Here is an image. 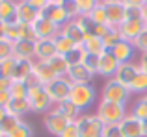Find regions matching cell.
<instances>
[{"label":"cell","mask_w":147,"mask_h":137,"mask_svg":"<svg viewBox=\"0 0 147 137\" xmlns=\"http://www.w3.org/2000/svg\"><path fill=\"white\" fill-rule=\"evenodd\" d=\"M69 100L82 113H86L97 100V89L93 87V83H73Z\"/></svg>","instance_id":"1"},{"label":"cell","mask_w":147,"mask_h":137,"mask_svg":"<svg viewBox=\"0 0 147 137\" xmlns=\"http://www.w3.org/2000/svg\"><path fill=\"white\" fill-rule=\"evenodd\" d=\"M132 98L129 85L121 83L117 78H112L104 82V87L100 91V100H108V102H115V104H123L127 106Z\"/></svg>","instance_id":"2"},{"label":"cell","mask_w":147,"mask_h":137,"mask_svg":"<svg viewBox=\"0 0 147 137\" xmlns=\"http://www.w3.org/2000/svg\"><path fill=\"white\" fill-rule=\"evenodd\" d=\"M95 115L99 117V120L104 124V126H108V124H119L127 115H129V109H127V106H123V104L100 100L97 104Z\"/></svg>","instance_id":"3"},{"label":"cell","mask_w":147,"mask_h":137,"mask_svg":"<svg viewBox=\"0 0 147 137\" xmlns=\"http://www.w3.org/2000/svg\"><path fill=\"white\" fill-rule=\"evenodd\" d=\"M28 102H30V108H32V113H49L50 109L54 108V102L50 98V94L47 93V87L45 85H34L28 89Z\"/></svg>","instance_id":"4"},{"label":"cell","mask_w":147,"mask_h":137,"mask_svg":"<svg viewBox=\"0 0 147 137\" xmlns=\"http://www.w3.org/2000/svg\"><path fill=\"white\" fill-rule=\"evenodd\" d=\"M76 128H78V137H102L104 124L99 120V117L91 115V113H82L78 119L75 120Z\"/></svg>","instance_id":"5"},{"label":"cell","mask_w":147,"mask_h":137,"mask_svg":"<svg viewBox=\"0 0 147 137\" xmlns=\"http://www.w3.org/2000/svg\"><path fill=\"white\" fill-rule=\"evenodd\" d=\"M45 87H47V93L50 94L54 106H56L58 102L67 100V98H69L73 83H71V80H69L67 76H56V78H54L50 83H47Z\"/></svg>","instance_id":"6"},{"label":"cell","mask_w":147,"mask_h":137,"mask_svg":"<svg viewBox=\"0 0 147 137\" xmlns=\"http://www.w3.org/2000/svg\"><path fill=\"white\" fill-rule=\"evenodd\" d=\"M69 124H71V120H69L67 117H63L60 111H56L54 108L50 109L49 113H45V115H43V126H45V130H47L50 135H54V137H60Z\"/></svg>","instance_id":"7"},{"label":"cell","mask_w":147,"mask_h":137,"mask_svg":"<svg viewBox=\"0 0 147 137\" xmlns=\"http://www.w3.org/2000/svg\"><path fill=\"white\" fill-rule=\"evenodd\" d=\"M104 7V13H106L108 24L110 26H121L125 22V13H127V6L121 0H100Z\"/></svg>","instance_id":"8"},{"label":"cell","mask_w":147,"mask_h":137,"mask_svg":"<svg viewBox=\"0 0 147 137\" xmlns=\"http://www.w3.org/2000/svg\"><path fill=\"white\" fill-rule=\"evenodd\" d=\"M39 19H47V21L54 22V24L60 26V28L67 21H71V19H69V15L65 13V9L61 7V4H52V2H49L47 6L39 11Z\"/></svg>","instance_id":"9"},{"label":"cell","mask_w":147,"mask_h":137,"mask_svg":"<svg viewBox=\"0 0 147 137\" xmlns=\"http://www.w3.org/2000/svg\"><path fill=\"white\" fill-rule=\"evenodd\" d=\"M117 68H119V61L114 58V54H112L110 50H106L104 54H100L97 76H100V78H104V80H112V78H115V74H117Z\"/></svg>","instance_id":"10"},{"label":"cell","mask_w":147,"mask_h":137,"mask_svg":"<svg viewBox=\"0 0 147 137\" xmlns=\"http://www.w3.org/2000/svg\"><path fill=\"white\" fill-rule=\"evenodd\" d=\"M60 32L63 33L65 37H69V39H71L76 47H82L84 41H86V32L82 30L78 19H71V21H67L63 26H61Z\"/></svg>","instance_id":"11"},{"label":"cell","mask_w":147,"mask_h":137,"mask_svg":"<svg viewBox=\"0 0 147 137\" xmlns=\"http://www.w3.org/2000/svg\"><path fill=\"white\" fill-rule=\"evenodd\" d=\"M119 128H121V132H123L125 137H145V134H144V120L136 119V117L130 115V113L119 122Z\"/></svg>","instance_id":"12"},{"label":"cell","mask_w":147,"mask_h":137,"mask_svg":"<svg viewBox=\"0 0 147 137\" xmlns=\"http://www.w3.org/2000/svg\"><path fill=\"white\" fill-rule=\"evenodd\" d=\"M147 28L145 22L142 19H134V21H125L121 26H119V32H121L123 41H129V43H134L138 35Z\"/></svg>","instance_id":"13"},{"label":"cell","mask_w":147,"mask_h":137,"mask_svg":"<svg viewBox=\"0 0 147 137\" xmlns=\"http://www.w3.org/2000/svg\"><path fill=\"white\" fill-rule=\"evenodd\" d=\"M17 21L21 24H32L39 21V9L32 7L26 0H19L17 2Z\"/></svg>","instance_id":"14"},{"label":"cell","mask_w":147,"mask_h":137,"mask_svg":"<svg viewBox=\"0 0 147 137\" xmlns=\"http://www.w3.org/2000/svg\"><path fill=\"white\" fill-rule=\"evenodd\" d=\"M34 30L37 33V41L39 39H54V37L60 35V26H56L54 22L47 21V19H39V21L34 22Z\"/></svg>","instance_id":"15"},{"label":"cell","mask_w":147,"mask_h":137,"mask_svg":"<svg viewBox=\"0 0 147 137\" xmlns=\"http://www.w3.org/2000/svg\"><path fill=\"white\" fill-rule=\"evenodd\" d=\"M110 52L114 54V58L119 61V65L134 61V56H136V48H134V45L129 43V41H121V43L115 45Z\"/></svg>","instance_id":"16"},{"label":"cell","mask_w":147,"mask_h":137,"mask_svg":"<svg viewBox=\"0 0 147 137\" xmlns=\"http://www.w3.org/2000/svg\"><path fill=\"white\" fill-rule=\"evenodd\" d=\"M56 52V45L54 39H39L36 41V61H49L50 58H54Z\"/></svg>","instance_id":"17"},{"label":"cell","mask_w":147,"mask_h":137,"mask_svg":"<svg viewBox=\"0 0 147 137\" xmlns=\"http://www.w3.org/2000/svg\"><path fill=\"white\" fill-rule=\"evenodd\" d=\"M140 70H142V68H140V65H138V61L123 63V65H119L115 78H117L121 83H125V85H130V83H132V80L136 78V74Z\"/></svg>","instance_id":"18"},{"label":"cell","mask_w":147,"mask_h":137,"mask_svg":"<svg viewBox=\"0 0 147 137\" xmlns=\"http://www.w3.org/2000/svg\"><path fill=\"white\" fill-rule=\"evenodd\" d=\"M93 76L95 74H91L82 63L69 67V70H67V78L71 80V83H91L93 82Z\"/></svg>","instance_id":"19"},{"label":"cell","mask_w":147,"mask_h":137,"mask_svg":"<svg viewBox=\"0 0 147 137\" xmlns=\"http://www.w3.org/2000/svg\"><path fill=\"white\" fill-rule=\"evenodd\" d=\"M6 109H7L9 115H15V117H19V119H22L24 115L32 113V108H30L28 98H11L9 104L6 106Z\"/></svg>","instance_id":"20"},{"label":"cell","mask_w":147,"mask_h":137,"mask_svg":"<svg viewBox=\"0 0 147 137\" xmlns=\"http://www.w3.org/2000/svg\"><path fill=\"white\" fill-rule=\"evenodd\" d=\"M34 76L39 80L41 85H47V83H50L56 78V72L52 70V67L47 61H36V65H34Z\"/></svg>","instance_id":"21"},{"label":"cell","mask_w":147,"mask_h":137,"mask_svg":"<svg viewBox=\"0 0 147 137\" xmlns=\"http://www.w3.org/2000/svg\"><path fill=\"white\" fill-rule=\"evenodd\" d=\"M13 48H15V59H34L36 58V43L32 41H17L13 43Z\"/></svg>","instance_id":"22"},{"label":"cell","mask_w":147,"mask_h":137,"mask_svg":"<svg viewBox=\"0 0 147 137\" xmlns=\"http://www.w3.org/2000/svg\"><path fill=\"white\" fill-rule=\"evenodd\" d=\"M0 21L11 24L17 21V0H2L0 4Z\"/></svg>","instance_id":"23"},{"label":"cell","mask_w":147,"mask_h":137,"mask_svg":"<svg viewBox=\"0 0 147 137\" xmlns=\"http://www.w3.org/2000/svg\"><path fill=\"white\" fill-rule=\"evenodd\" d=\"M54 109H56V111H60L63 117H67V119L71 120V122H75V120L78 119L80 115H82V111H80V109L76 108V106L73 104L71 100H69V98H67V100H61V102H58V104L54 106Z\"/></svg>","instance_id":"24"},{"label":"cell","mask_w":147,"mask_h":137,"mask_svg":"<svg viewBox=\"0 0 147 137\" xmlns=\"http://www.w3.org/2000/svg\"><path fill=\"white\" fill-rule=\"evenodd\" d=\"M34 65H36V59H17V63H15V76H13V80H21V82H24V80L34 72Z\"/></svg>","instance_id":"25"},{"label":"cell","mask_w":147,"mask_h":137,"mask_svg":"<svg viewBox=\"0 0 147 137\" xmlns=\"http://www.w3.org/2000/svg\"><path fill=\"white\" fill-rule=\"evenodd\" d=\"M84 50L86 52H90V54H104L106 52V47H104V41L100 39V37L97 35H86V41H84Z\"/></svg>","instance_id":"26"},{"label":"cell","mask_w":147,"mask_h":137,"mask_svg":"<svg viewBox=\"0 0 147 137\" xmlns=\"http://www.w3.org/2000/svg\"><path fill=\"white\" fill-rule=\"evenodd\" d=\"M130 93H132V96L136 94V96H144V94H147V74L144 70H140L136 74V78L132 80V83L129 85Z\"/></svg>","instance_id":"27"},{"label":"cell","mask_w":147,"mask_h":137,"mask_svg":"<svg viewBox=\"0 0 147 137\" xmlns=\"http://www.w3.org/2000/svg\"><path fill=\"white\" fill-rule=\"evenodd\" d=\"M130 115H134L136 119L140 120H145L147 119V94H144V96H138L136 100H134L132 108H130Z\"/></svg>","instance_id":"28"},{"label":"cell","mask_w":147,"mask_h":137,"mask_svg":"<svg viewBox=\"0 0 147 137\" xmlns=\"http://www.w3.org/2000/svg\"><path fill=\"white\" fill-rule=\"evenodd\" d=\"M102 41H104V47H106V50H112L115 45L121 43L123 37H121V32H119L117 26H110V28H108V32H106V35L102 37Z\"/></svg>","instance_id":"29"},{"label":"cell","mask_w":147,"mask_h":137,"mask_svg":"<svg viewBox=\"0 0 147 137\" xmlns=\"http://www.w3.org/2000/svg\"><path fill=\"white\" fill-rule=\"evenodd\" d=\"M54 45H56V52H58L60 56L69 54V52H71L73 48L76 47V45L73 43V41L69 39V37H65L61 32H60V35H58V37H54Z\"/></svg>","instance_id":"30"},{"label":"cell","mask_w":147,"mask_h":137,"mask_svg":"<svg viewBox=\"0 0 147 137\" xmlns=\"http://www.w3.org/2000/svg\"><path fill=\"white\" fill-rule=\"evenodd\" d=\"M47 63H49L50 67H52V70L56 72V76H67V70H69V63L65 61V58H63V56L56 54L54 58H50Z\"/></svg>","instance_id":"31"},{"label":"cell","mask_w":147,"mask_h":137,"mask_svg":"<svg viewBox=\"0 0 147 137\" xmlns=\"http://www.w3.org/2000/svg\"><path fill=\"white\" fill-rule=\"evenodd\" d=\"M21 120H22V119H19V117L9 115V113H7V117L2 120V122H0V132H2V135H4V137H7V135L11 134V132L15 130V128L19 126V124H21Z\"/></svg>","instance_id":"32"},{"label":"cell","mask_w":147,"mask_h":137,"mask_svg":"<svg viewBox=\"0 0 147 137\" xmlns=\"http://www.w3.org/2000/svg\"><path fill=\"white\" fill-rule=\"evenodd\" d=\"M9 94L11 98H26L28 96V85L21 80H13L9 87Z\"/></svg>","instance_id":"33"},{"label":"cell","mask_w":147,"mask_h":137,"mask_svg":"<svg viewBox=\"0 0 147 137\" xmlns=\"http://www.w3.org/2000/svg\"><path fill=\"white\" fill-rule=\"evenodd\" d=\"M6 39H9L11 43H17L22 39V24L21 22H11L6 26Z\"/></svg>","instance_id":"34"},{"label":"cell","mask_w":147,"mask_h":137,"mask_svg":"<svg viewBox=\"0 0 147 137\" xmlns=\"http://www.w3.org/2000/svg\"><path fill=\"white\" fill-rule=\"evenodd\" d=\"M84 56H86V50H84V47H75L69 54H65L63 58H65V61L69 63V67H73V65H80L82 63V59H84Z\"/></svg>","instance_id":"35"},{"label":"cell","mask_w":147,"mask_h":137,"mask_svg":"<svg viewBox=\"0 0 147 137\" xmlns=\"http://www.w3.org/2000/svg\"><path fill=\"white\" fill-rule=\"evenodd\" d=\"M15 63H17V59H15V58L0 61V78L13 80V76H15Z\"/></svg>","instance_id":"36"},{"label":"cell","mask_w":147,"mask_h":137,"mask_svg":"<svg viewBox=\"0 0 147 137\" xmlns=\"http://www.w3.org/2000/svg\"><path fill=\"white\" fill-rule=\"evenodd\" d=\"M99 2H100V0H76L78 15H80V17H88V15L99 6Z\"/></svg>","instance_id":"37"},{"label":"cell","mask_w":147,"mask_h":137,"mask_svg":"<svg viewBox=\"0 0 147 137\" xmlns=\"http://www.w3.org/2000/svg\"><path fill=\"white\" fill-rule=\"evenodd\" d=\"M15 58V48L9 39H0V61Z\"/></svg>","instance_id":"38"},{"label":"cell","mask_w":147,"mask_h":137,"mask_svg":"<svg viewBox=\"0 0 147 137\" xmlns=\"http://www.w3.org/2000/svg\"><path fill=\"white\" fill-rule=\"evenodd\" d=\"M99 58L100 56H97V54L86 52V56H84V59H82V65L86 67L91 74H97V70H99Z\"/></svg>","instance_id":"39"},{"label":"cell","mask_w":147,"mask_h":137,"mask_svg":"<svg viewBox=\"0 0 147 137\" xmlns=\"http://www.w3.org/2000/svg\"><path fill=\"white\" fill-rule=\"evenodd\" d=\"M7 137H34V130L26 120H21V124H19Z\"/></svg>","instance_id":"40"},{"label":"cell","mask_w":147,"mask_h":137,"mask_svg":"<svg viewBox=\"0 0 147 137\" xmlns=\"http://www.w3.org/2000/svg\"><path fill=\"white\" fill-rule=\"evenodd\" d=\"M88 17L91 19V21L95 22V24H108V19H106V13H104V7H102V4L99 2V6L95 7L93 11H91Z\"/></svg>","instance_id":"41"},{"label":"cell","mask_w":147,"mask_h":137,"mask_svg":"<svg viewBox=\"0 0 147 137\" xmlns=\"http://www.w3.org/2000/svg\"><path fill=\"white\" fill-rule=\"evenodd\" d=\"M61 7L65 9V13L69 15V19H78V6H76V0H61Z\"/></svg>","instance_id":"42"},{"label":"cell","mask_w":147,"mask_h":137,"mask_svg":"<svg viewBox=\"0 0 147 137\" xmlns=\"http://www.w3.org/2000/svg\"><path fill=\"white\" fill-rule=\"evenodd\" d=\"M132 45H134V48H136V52H140V54H147V28L136 37V39H134Z\"/></svg>","instance_id":"43"},{"label":"cell","mask_w":147,"mask_h":137,"mask_svg":"<svg viewBox=\"0 0 147 137\" xmlns=\"http://www.w3.org/2000/svg\"><path fill=\"white\" fill-rule=\"evenodd\" d=\"M78 22H80V26H82V30L86 32V35H93L95 33V22L91 21L90 17H78Z\"/></svg>","instance_id":"44"},{"label":"cell","mask_w":147,"mask_h":137,"mask_svg":"<svg viewBox=\"0 0 147 137\" xmlns=\"http://www.w3.org/2000/svg\"><path fill=\"white\" fill-rule=\"evenodd\" d=\"M102 137H125L119 128V124H108L102 130Z\"/></svg>","instance_id":"45"},{"label":"cell","mask_w":147,"mask_h":137,"mask_svg":"<svg viewBox=\"0 0 147 137\" xmlns=\"http://www.w3.org/2000/svg\"><path fill=\"white\" fill-rule=\"evenodd\" d=\"M22 39L32 41V43L37 41V33H36V30H34L32 24H22Z\"/></svg>","instance_id":"46"},{"label":"cell","mask_w":147,"mask_h":137,"mask_svg":"<svg viewBox=\"0 0 147 137\" xmlns=\"http://www.w3.org/2000/svg\"><path fill=\"white\" fill-rule=\"evenodd\" d=\"M60 137H78V128H76V122H71V124H69Z\"/></svg>","instance_id":"47"},{"label":"cell","mask_w":147,"mask_h":137,"mask_svg":"<svg viewBox=\"0 0 147 137\" xmlns=\"http://www.w3.org/2000/svg\"><path fill=\"white\" fill-rule=\"evenodd\" d=\"M11 100V94L9 91H0V108H6Z\"/></svg>","instance_id":"48"},{"label":"cell","mask_w":147,"mask_h":137,"mask_svg":"<svg viewBox=\"0 0 147 137\" xmlns=\"http://www.w3.org/2000/svg\"><path fill=\"white\" fill-rule=\"evenodd\" d=\"M26 2H28L32 7H36V9H39V11H41V9H43V7L49 4V0H26Z\"/></svg>","instance_id":"49"},{"label":"cell","mask_w":147,"mask_h":137,"mask_svg":"<svg viewBox=\"0 0 147 137\" xmlns=\"http://www.w3.org/2000/svg\"><path fill=\"white\" fill-rule=\"evenodd\" d=\"M127 7H142L145 4V0H121Z\"/></svg>","instance_id":"50"},{"label":"cell","mask_w":147,"mask_h":137,"mask_svg":"<svg viewBox=\"0 0 147 137\" xmlns=\"http://www.w3.org/2000/svg\"><path fill=\"white\" fill-rule=\"evenodd\" d=\"M11 82L13 80H6V78H0V91H9Z\"/></svg>","instance_id":"51"},{"label":"cell","mask_w":147,"mask_h":137,"mask_svg":"<svg viewBox=\"0 0 147 137\" xmlns=\"http://www.w3.org/2000/svg\"><path fill=\"white\" fill-rule=\"evenodd\" d=\"M138 65H140V68L147 74V54H142V56H140V61H138Z\"/></svg>","instance_id":"52"},{"label":"cell","mask_w":147,"mask_h":137,"mask_svg":"<svg viewBox=\"0 0 147 137\" xmlns=\"http://www.w3.org/2000/svg\"><path fill=\"white\" fill-rule=\"evenodd\" d=\"M142 21H144L145 26H147V2L142 6Z\"/></svg>","instance_id":"53"},{"label":"cell","mask_w":147,"mask_h":137,"mask_svg":"<svg viewBox=\"0 0 147 137\" xmlns=\"http://www.w3.org/2000/svg\"><path fill=\"white\" fill-rule=\"evenodd\" d=\"M6 22H2L0 21V39H6Z\"/></svg>","instance_id":"54"},{"label":"cell","mask_w":147,"mask_h":137,"mask_svg":"<svg viewBox=\"0 0 147 137\" xmlns=\"http://www.w3.org/2000/svg\"><path fill=\"white\" fill-rule=\"evenodd\" d=\"M6 117H7V109L6 108H0V122H2Z\"/></svg>","instance_id":"55"},{"label":"cell","mask_w":147,"mask_h":137,"mask_svg":"<svg viewBox=\"0 0 147 137\" xmlns=\"http://www.w3.org/2000/svg\"><path fill=\"white\" fill-rule=\"evenodd\" d=\"M144 134H145V137H147V119L144 120Z\"/></svg>","instance_id":"56"},{"label":"cell","mask_w":147,"mask_h":137,"mask_svg":"<svg viewBox=\"0 0 147 137\" xmlns=\"http://www.w3.org/2000/svg\"><path fill=\"white\" fill-rule=\"evenodd\" d=\"M49 2H52V4H60L61 0H49Z\"/></svg>","instance_id":"57"},{"label":"cell","mask_w":147,"mask_h":137,"mask_svg":"<svg viewBox=\"0 0 147 137\" xmlns=\"http://www.w3.org/2000/svg\"><path fill=\"white\" fill-rule=\"evenodd\" d=\"M0 137H4V135H2V132H0Z\"/></svg>","instance_id":"58"},{"label":"cell","mask_w":147,"mask_h":137,"mask_svg":"<svg viewBox=\"0 0 147 137\" xmlns=\"http://www.w3.org/2000/svg\"><path fill=\"white\" fill-rule=\"evenodd\" d=\"M0 4H2V0H0Z\"/></svg>","instance_id":"59"},{"label":"cell","mask_w":147,"mask_h":137,"mask_svg":"<svg viewBox=\"0 0 147 137\" xmlns=\"http://www.w3.org/2000/svg\"><path fill=\"white\" fill-rule=\"evenodd\" d=\"M145 2H147V0H145Z\"/></svg>","instance_id":"60"},{"label":"cell","mask_w":147,"mask_h":137,"mask_svg":"<svg viewBox=\"0 0 147 137\" xmlns=\"http://www.w3.org/2000/svg\"><path fill=\"white\" fill-rule=\"evenodd\" d=\"M17 2H19V0H17Z\"/></svg>","instance_id":"61"}]
</instances>
